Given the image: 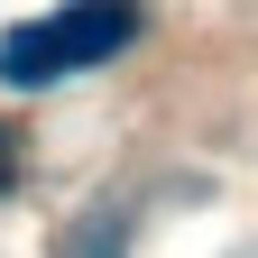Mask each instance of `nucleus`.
<instances>
[{
	"mask_svg": "<svg viewBox=\"0 0 258 258\" xmlns=\"http://www.w3.org/2000/svg\"><path fill=\"white\" fill-rule=\"evenodd\" d=\"M10 175H19V139L0 129V194H10Z\"/></svg>",
	"mask_w": 258,
	"mask_h": 258,
	"instance_id": "nucleus-3",
	"label": "nucleus"
},
{
	"mask_svg": "<svg viewBox=\"0 0 258 258\" xmlns=\"http://www.w3.org/2000/svg\"><path fill=\"white\" fill-rule=\"evenodd\" d=\"M64 258H120V221H102V212H92L83 231L64 240Z\"/></svg>",
	"mask_w": 258,
	"mask_h": 258,
	"instance_id": "nucleus-2",
	"label": "nucleus"
},
{
	"mask_svg": "<svg viewBox=\"0 0 258 258\" xmlns=\"http://www.w3.org/2000/svg\"><path fill=\"white\" fill-rule=\"evenodd\" d=\"M139 37V0H64L46 19H19L0 37V83L37 92V83H64V74H92L102 55H120Z\"/></svg>",
	"mask_w": 258,
	"mask_h": 258,
	"instance_id": "nucleus-1",
	"label": "nucleus"
}]
</instances>
